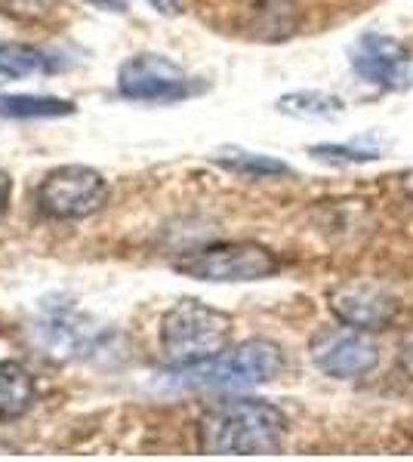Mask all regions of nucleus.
I'll return each instance as SVG.
<instances>
[{
	"label": "nucleus",
	"instance_id": "f257e3e1",
	"mask_svg": "<svg viewBox=\"0 0 413 462\" xmlns=\"http://www.w3.org/2000/svg\"><path fill=\"white\" fill-rule=\"evenodd\" d=\"M287 438V416L281 407L262 398H229L220 401L201 416L198 444L204 453H235L257 457L277 453Z\"/></svg>",
	"mask_w": 413,
	"mask_h": 462
},
{
	"label": "nucleus",
	"instance_id": "f03ea898",
	"mask_svg": "<svg viewBox=\"0 0 413 462\" xmlns=\"http://www.w3.org/2000/svg\"><path fill=\"white\" fill-rule=\"evenodd\" d=\"M235 320L201 300H179L161 318V348L173 367H194L231 346Z\"/></svg>",
	"mask_w": 413,
	"mask_h": 462
},
{
	"label": "nucleus",
	"instance_id": "7ed1b4c3",
	"mask_svg": "<svg viewBox=\"0 0 413 462\" xmlns=\"http://www.w3.org/2000/svg\"><path fill=\"white\" fill-rule=\"evenodd\" d=\"M179 385L189 389H220V392H238L253 389V385L272 383L284 370V352L272 339H244L238 346L225 348L216 357L194 367H176Z\"/></svg>",
	"mask_w": 413,
	"mask_h": 462
},
{
	"label": "nucleus",
	"instance_id": "20e7f679",
	"mask_svg": "<svg viewBox=\"0 0 413 462\" xmlns=\"http://www.w3.org/2000/svg\"><path fill=\"white\" fill-rule=\"evenodd\" d=\"M176 272L189 274L194 281L207 284H247V281H266L281 272V259L275 250L257 241H225L210 244L204 250H194Z\"/></svg>",
	"mask_w": 413,
	"mask_h": 462
},
{
	"label": "nucleus",
	"instance_id": "39448f33",
	"mask_svg": "<svg viewBox=\"0 0 413 462\" xmlns=\"http://www.w3.org/2000/svg\"><path fill=\"white\" fill-rule=\"evenodd\" d=\"M108 204V182L87 163H65L37 185V207L52 219H87Z\"/></svg>",
	"mask_w": 413,
	"mask_h": 462
},
{
	"label": "nucleus",
	"instance_id": "423d86ee",
	"mask_svg": "<svg viewBox=\"0 0 413 462\" xmlns=\"http://www.w3.org/2000/svg\"><path fill=\"white\" fill-rule=\"evenodd\" d=\"M117 89L133 102H179L201 93V84L189 78L167 56L142 53L127 59L117 71Z\"/></svg>",
	"mask_w": 413,
	"mask_h": 462
},
{
	"label": "nucleus",
	"instance_id": "0eeeda50",
	"mask_svg": "<svg viewBox=\"0 0 413 462\" xmlns=\"http://www.w3.org/2000/svg\"><path fill=\"white\" fill-rule=\"evenodd\" d=\"M410 62L413 50L408 43L382 32H364L349 50L352 71L364 84L386 89V93H398L410 84Z\"/></svg>",
	"mask_w": 413,
	"mask_h": 462
},
{
	"label": "nucleus",
	"instance_id": "6e6552de",
	"mask_svg": "<svg viewBox=\"0 0 413 462\" xmlns=\"http://www.w3.org/2000/svg\"><path fill=\"white\" fill-rule=\"evenodd\" d=\"M309 355L314 367L333 379H361L373 374L380 364V346L371 339V333L352 330V327L321 330L312 339Z\"/></svg>",
	"mask_w": 413,
	"mask_h": 462
},
{
	"label": "nucleus",
	"instance_id": "1a4fd4ad",
	"mask_svg": "<svg viewBox=\"0 0 413 462\" xmlns=\"http://www.w3.org/2000/svg\"><path fill=\"white\" fill-rule=\"evenodd\" d=\"M327 305L343 327L361 333H380L395 324L398 300L386 287L371 281H345L327 293Z\"/></svg>",
	"mask_w": 413,
	"mask_h": 462
},
{
	"label": "nucleus",
	"instance_id": "9d476101",
	"mask_svg": "<svg viewBox=\"0 0 413 462\" xmlns=\"http://www.w3.org/2000/svg\"><path fill=\"white\" fill-rule=\"evenodd\" d=\"M59 69H62V62L47 50L19 41H0V84L22 78H47Z\"/></svg>",
	"mask_w": 413,
	"mask_h": 462
},
{
	"label": "nucleus",
	"instance_id": "9b49d317",
	"mask_svg": "<svg viewBox=\"0 0 413 462\" xmlns=\"http://www.w3.org/2000/svg\"><path fill=\"white\" fill-rule=\"evenodd\" d=\"M34 376L19 361H0V420H19L34 407Z\"/></svg>",
	"mask_w": 413,
	"mask_h": 462
},
{
	"label": "nucleus",
	"instance_id": "f8f14e48",
	"mask_svg": "<svg viewBox=\"0 0 413 462\" xmlns=\"http://www.w3.org/2000/svg\"><path fill=\"white\" fill-rule=\"evenodd\" d=\"M210 161L216 167L229 170L235 176L244 179H281L293 176V167L287 161H277L272 154H259V152H247V148H216L210 154Z\"/></svg>",
	"mask_w": 413,
	"mask_h": 462
},
{
	"label": "nucleus",
	"instance_id": "ddd939ff",
	"mask_svg": "<svg viewBox=\"0 0 413 462\" xmlns=\"http://www.w3.org/2000/svg\"><path fill=\"white\" fill-rule=\"evenodd\" d=\"M277 111L299 121H333L345 111V102L327 89H296L277 99Z\"/></svg>",
	"mask_w": 413,
	"mask_h": 462
},
{
	"label": "nucleus",
	"instance_id": "4468645a",
	"mask_svg": "<svg viewBox=\"0 0 413 462\" xmlns=\"http://www.w3.org/2000/svg\"><path fill=\"white\" fill-rule=\"evenodd\" d=\"M299 25V6L296 0H259L257 10H253V34L259 41H287Z\"/></svg>",
	"mask_w": 413,
	"mask_h": 462
},
{
	"label": "nucleus",
	"instance_id": "2eb2a0df",
	"mask_svg": "<svg viewBox=\"0 0 413 462\" xmlns=\"http://www.w3.org/2000/svg\"><path fill=\"white\" fill-rule=\"evenodd\" d=\"M74 102L56 99V96H0V117L10 121H41V117H69L74 115Z\"/></svg>",
	"mask_w": 413,
	"mask_h": 462
},
{
	"label": "nucleus",
	"instance_id": "dca6fc26",
	"mask_svg": "<svg viewBox=\"0 0 413 462\" xmlns=\"http://www.w3.org/2000/svg\"><path fill=\"white\" fill-rule=\"evenodd\" d=\"M309 154L314 161L330 163V167H358V163H373L380 161L377 148H361V145H312Z\"/></svg>",
	"mask_w": 413,
	"mask_h": 462
},
{
	"label": "nucleus",
	"instance_id": "f3484780",
	"mask_svg": "<svg viewBox=\"0 0 413 462\" xmlns=\"http://www.w3.org/2000/svg\"><path fill=\"white\" fill-rule=\"evenodd\" d=\"M398 367H401L404 376L413 379V330L401 339V346H398Z\"/></svg>",
	"mask_w": 413,
	"mask_h": 462
},
{
	"label": "nucleus",
	"instance_id": "a211bd4d",
	"mask_svg": "<svg viewBox=\"0 0 413 462\" xmlns=\"http://www.w3.org/2000/svg\"><path fill=\"white\" fill-rule=\"evenodd\" d=\"M10 195H13V179L4 167H0V219L6 216V210H10Z\"/></svg>",
	"mask_w": 413,
	"mask_h": 462
},
{
	"label": "nucleus",
	"instance_id": "6ab92c4d",
	"mask_svg": "<svg viewBox=\"0 0 413 462\" xmlns=\"http://www.w3.org/2000/svg\"><path fill=\"white\" fill-rule=\"evenodd\" d=\"M148 4H152L157 13H164V16H179V4H176V0H148Z\"/></svg>",
	"mask_w": 413,
	"mask_h": 462
},
{
	"label": "nucleus",
	"instance_id": "aec40b11",
	"mask_svg": "<svg viewBox=\"0 0 413 462\" xmlns=\"http://www.w3.org/2000/svg\"><path fill=\"white\" fill-rule=\"evenodd\" d=\"M87 4L99 6V10H115V13H124L127 10V0H87Z\"/></svg>",
	"mask_w": 413,
	"mask_h": 462
},
{
	"label": "nucleus",
	"instance_id": "412c9836",
	"mask_svg": "<svg viewBox=\"0 0 413 462\" xmlns=\"http://www.w3.org/2000/svg\"><path fill=\"white\" fill-rule=\"evenodd\" d=\"M401 189H404V195H408V198H410V204H413V170H410V173H404V176H401Z\"/></svg>",
	"mask_w": 413,
	"mask_h": 462
}]
</instances>
